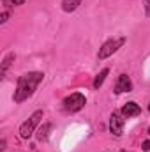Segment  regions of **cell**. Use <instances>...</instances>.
<instances>
[{
  "instance_id": "9a60e30c",
  "label": "cell",
  "mask_w": 150,
  "mask_h": 152,
  "mask_svg": "<svg viewBox=\"0 0 150 152\" xmlns=\"http://www.w3.org/2000/svg\"><path fill=\"white\" fill-rule=\"evenodd\" d=\"M143 151H150V142H149V140H145V142H143Z\"/></svg>"
},
{
  "instance_id": "7c38bea8",
  "label": "cell",
  "mask_w": 150,
  "mask_h": 152,
  "mask_svg": "<svg viewBox=\"0 0 150 152\" xmlns=\"http://www.w3.org/2000/svg\"><path fill=\"white\" fill-rule=\"evenodd\" d=\"M27 0H4V5L7 7V9H11V7H14V5H21V4H25Z\"/></svg>"
},
{
  "instance_id": "277c9868",
  "label": "cell",
  "mask_w": 150,
  "mask_h": 152,
  "mask_svg": "<svg viewBox=\"0 0 150 152\" xmlns=\"http://www.w3.org/2000/svg\"><path fill=\"white\" fill-rule=\"evenodd\" d=\"M125 42V39L120 37V39H110V41H106L101 48H99V53H97V58L99 60H104V58H108L110 55H113L122 44Z\"/></svg>"
},
{
  "instance_id": "7a4b0ae2",
  "label": "cell",
  "mask_w": 150,
  "mask_h": 152,
  "mask_svg": "<svg viewBox=\"0 0 150 152\" xmlns=\"http://www.w3.org/2000/svg\"><path fill=\"white\" fill-rule=\"evenodd\" d=\"M41 118H42V112H41V110L34 112V113L28 117V120H25V122L21 124V127H20V136L25 138V140H28V138L34 134L36 127H37L39 122H41Z\"/></svg>"
},
{
  "instance_id": "30bf717a",
  "label": "cell",
  "mask_w": 150,
  "mask_h": 152,
  "mask_svg": "<svg viewBox=\"0 0 150 152\" xmlns=\"http://www.w3.org/2000/svg\"><path fill=\"white\" fill-rule=\"evenodd\" d=\"M79 4H81V0H62V9L66 12H73L78 9Z\"/></svg>"
},
{
  "instance_id": "6da1fadb",
  "label": "cell",
  "mask_w": 150,
  "mask_h": 152,
  "mask_svg": "<svg viewBox=\"0 0 150 152\" xmlns=\"http://www.w3.org/2000/svg\"><path fill=\"white\" fill-rule=\"evenodd\" d=\"M42 78H44L42 73H27V75L20 76L18 87H16V92H14V103H23L28 97H32L37 85L42 81Z\"/></svg>"
},
{
  "instance_id": "4fadbf2b",
  "label": "cell",
  "mask_w": 150,
  "mask_h": 152,
  "mask_svg": "<svg viewBox=\"0 0 150 152\" xmlns=\"http://www.w3.org/2000/svg\"><path fill=\"white\" fill-rule=\"evenodd\" d=\"M7 18H9V12H7V11H4V12L0 14V23H5V21H7Z\"/></svg>"
},
{
  "instance_id": "ba28073f",
  "label": "cell",
  "mask_w": 150,
  "mask_h": 152,
  "mask_svg": "<svg viewBox=\"0 0 150 152\" xmlns=\"http://www.w3.org/2000/svg\"><path fill=\"white\" fill-rule=\"evenodd\" d=\"M16 58V55L14 53H7L5 55V58L2 60V67H0V78H4L5 73H7V69L11 67V64H12V60Z\"/></svg>"
},
{
  "instance_id": "2e32d148",
  "label": "cell",
  "mask_w": 150,
  "mask_h": 152,
  "mask_svg": "<svg viewBox=\"0 0 150 152\" xmlns=\"http://www.w3.org/2000/svg\"><path fill=\"white\" fill-rule=\"evenodd\" d=\"M149 134H150V127H149Z\"/></svg>"
},
{
  "instance_id": "3957f363",
  "label": "cell",
  "mask_w": 150,
  "mask_h": 152,
  "mask_svg": "<svg viewBox=\"0 0 150 152\" xmlns=\"http://www.w3.org/2000/svg\"><path fill=\"white\" fill-rule=\"evenodd\" d=\"M85 103H87L85 96L79 94V92H74V94H71V96H67L64 99V110L66 112H71V113L73 112H79L85 106Z\"/></svg>"
},
{
  "instance_id": "52a82bcc",
  "label": "cell",
  "mask_w": 150,
  "mask_h": 152,
  "mask_svg": "<svg viewBox=\"0 0 150 152\" xmlns=\"http://www.w3.org/2000/svg\"><path fill=\"white\" fill-rule=\"evenodd\" d=\"M140 113H141V108H140L134 101L127 103V104L122 108V115H124V117H127V118H129V117H136V115H140Z\"/></svg>"
},
{
  "instance_id": "8992f818",
  "label": "cell",
  "mask_w": 150,
  "mask_h": 152,
  "mask_svg": "<svg viewBox=\"0 0 150 152\" xmlns=\"http://www.w3.org/2000/svg\"><path fill=\"white\" fill-rule=\"evenodd\" d=\"M133 90V81L127 75H120L117 83H115V92L117 94H122V92H131Z\"/></svg>"
},
{
  "instance_id": "e0dca14e",
  "label": "cell",
  "mask_w": 150,
  "mask_h": 152,
  "mask_svg": "<svg viewBox=\"0 0 150 152\" xmlns=\"http://www.w3.org/2000/svg\"><path fill=\"white\" fill-rule=\"evenodd\" d=\"M149 112H150V104H149Z\"/></svg>"
},
{
  "instance_id": "9c48e42d",
  "label": "cell",
  "mask_w": 150,
  "mask_h": 152,
  "mask_svg": "<svg viewBox=\"0 0 150 152\" xmlns=\"http://www.w3.org/2000/svg\"><path fill=\"white\" fill-rule=\"evenodd\" d=\"M50 131H51V124H42L37 131V140L39 142H46L48 136H50Z\"/></svg>"
},
{
  "instance_id": "5bb4252c",
  "label": "cell",
  "mask_w": 150,
  "mask_h": 152,
  "mask_svg": "<svg viewBox=\"0 0 150 152\" xmlns=\"http://www.w3.org/2000/svg\"><path fill=\"white\" fill-rule=\"evenodd\" d=\"M143 5H145V12H147V16H150V0H143Z\"/></svg>"
},
{
  "instance_id": "8fae6325",
  "label": "cell",
  "mask_w": 150,
  "mask_h": 152,
  "mask_svg": "<svg viewBox=\"0 0 150 152\" xmlns=\"http://www.w3.org/2000/svg\"><path fill=\"white\" fill-rule=\"evenodd\" d=\"M108 73H110V69H103L99 75L95 76V80H94V88H99L103 83H104V80H106V76H108Z\"/></svg>"
},
{
  "instance_id": "5b68a950",
  "label": "cell",
  "mask_w": 150,
  "mask_h": 152,
  "mask_svg": "<svg viewBox=\"0 0 150 152\" xmlns=\"http://www.w3.org/2000/svg\"><path fill=\"white\" fill-rule=\"evenodd\" d=\"M110 131L115 136H122L124 133V118L120 117V112H113L110 117Z\"/></svg>"
}]
</instances>
